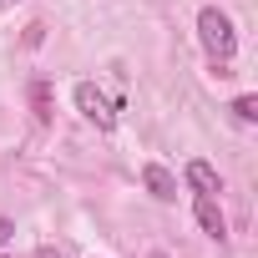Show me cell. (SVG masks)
<instances>
[{
	"instance_id": "obj_8",
	"label": "cell",
	"mask_w": 258,
	"mask_h": 258,
	"mask_svg": "<svg viewBox=\"0 0 258 258\" xmlns=\"http://www.w3.org/2000/svg\"><path fill=\"white\" fill-rule=\"evenodd\" d=\"M41 41H46V26H41V21H36V26H26V46H41Z\"/></svg>"
},
{
	"instance_id": "obj_11",
	"label": "cell",
	"mask_w": 258,
	"mask_h": 258,
	"mask_svg": "<svg viewBox=\"0 0 258 258\" xmlns=\"http://www.w3.org/2000/svg\"><path fill=\"white\" fill-rule=\"evenodd\" d=\"M0 6H6V0H0Z\"/></svg>"
},
{
	"instance_id": "obj_4",
	"label": "cell",
	"mask_w": 258,
	"mask_h": 258,
	"mask_svg": "<svg viewBox=\"0 0 258 258\" xmlns=\"http://www.w3.org/2000/svg\"><path fill=\"white\" fill-rule=\"evenodd\" d=\"M198 228L208 233V238H228V218H223V208H218V198H198Z\"/></svg>"
},
{
	"instance_id": "obj_2",
	"label": "cell",
	"mask_w": 258,
	"mask_h": 258,
	"mask_svg": "<svg viewBox=\"0 0 258 258\" xmlns=\"http://www.w3.org/2000/svg\"><path fill=\"white\" fill-rule=\"evenodd\" d=\"M76 111H81L86 121H96L101 132H111V126H116V106L96 91V81H76Z\"/></svg>"
},
{
	"instance_id": "obj_3",
	"label": "cell",
	"mask_w": 258,
	"mask_h": 258,
	"mask_svg": "<svg viewBox=\"0 0 258 258\" xmlns=\"http://www.w3.org/2000/svg\"><path fill=\"white\" fill-rule=\"evenodd\" d=\"M142 182H147V192H152L157 203H177V177H172L162 162H147V167H142Z\"/></svg>"
},
{
	"instance_id": "obj_9",
	"label": "cell",
	"mask_w": 258,
	"mask_h": 258,
	"mask_svg": "<svg viewBox=\"0 0 258 258\" xmlns=\"http://www.w3.org/2000/svg\"><path fill=\"white\" fill-rule=\"evenodd\" d=\"M11 238H16V223H11V218H0V248H6Z\"/></svg>"
},
{
	"instance_id": "obj_7",
	"label": "cell",
	"mask_w": 258,
	"mask_h": 258,
	"mask_svg": "<svg viewBox=\"0 0 258 258\" xmlns=\"http://www.w3.org/2000/svg\"><path fill=\"white\" fill-rule=\"evenodd\" d=\"M233 116L238 121H258V96H238L233 101Z\"/></svg>"
},
{
	"instance_id": "obj_1",
	"label": "cell",
	"mask_w": 258,
	"mask_h": 258,
	"mask_svg": "<svg viewBox=\"0 0 258 258\" xmlns=\"http://www.w3.org/2000/svg\"><path fill=\"white\" fill-rule=\"evenodd\" d=\"M198 41L208 46L213 61H233V51H238V31H233V21H228L218 6L198 11Z\"/></svg>"
},
{
	"instance_id": "obj_5",
	"label": "cell",
	"mask_w": 258,
	"mask_h": 258,
	"mask_svg": "<svg viewBox=\"0 0 258 258\" xmlns=\"http://www.w3.org/2000/svg\"><path fill=\"white\" fill-rule=\"evenodd\" d=\"M182 177H187V187H192L198 198H213V192H218V172H213V162H203V157H192Z\"/></svg>"
},
{
	"instance_id": "obj_6",
	"label": "cell",
	"mask_w": 258,
	"mask_h": 258,
	"mask_svg": "<svg viewBox=\"0 0 258 258\" xmlns=\"http://www.w3.org/2000/svg\"><path fill=\"white\" fill-rule=\"evenodd\" d=\"M31 111H36L41 126H51V81H46V76L31 81Z\"/></svg>"
},
{
	"instance_id": "obj_10",
	"label": "cell",
	"mask_w": 258,
	"mask_h": 258,
	"mask_svg": "<svg viewBox=\"0 0 258 258\" xmlns=\"http://www.w3.org/2000/svg\"><path fill=\"white\" fill-rule=\"evenodd\" d=\"M36 258H61V248H51V243H46V248H36Z\"/></svg>"
}]
</instances>
